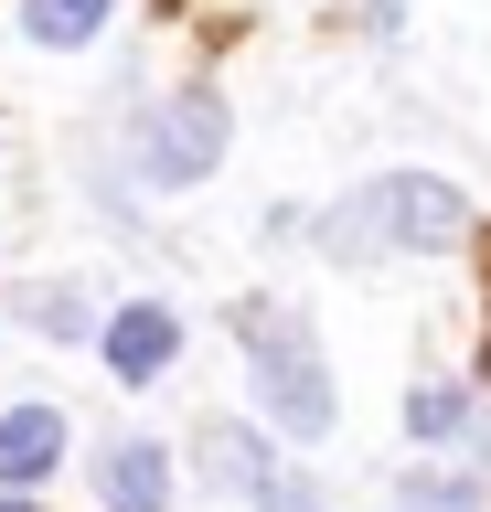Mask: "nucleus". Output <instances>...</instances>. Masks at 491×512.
Returning <instances> with one entry per match:
<instances>
[{"label": "nucleus", "mask_w": 491, "mask_h": 512, "mask_svg": "<svg viewBox=\"0 0 491 512\" xmlns=\"http://www.w3.org/2000/svg\"><path fill=\"white\" fill-rule=\"evenodd\" d=\"M246 502H257V512H331V491H321V480H299V470H267Z\"/></svg>", "instance_id": "9d476101"}, {"label": "nucleus", "mask_w": 491, "mask_h": 512, "mask_svg": "<svg viewBox=\"0 0 491 512\" xmlns=\"http://www.w3.org/2000/svg\"><path fill=\"white\" fill-rule=\"evenodd\" d=\"M406 427H417L427 448H438V438H470V395H459V384H417V395H406Z\"/></svg>", "instance_id": "1a4fd4ad"}, {"label": "nucleus", "mask_w": 491, "mask_h": 512, "mask_svg": "<svg viewBox=\"0 0 491 512\" xmlns=\"http://www.w3.org/2000/svg\"><path fill=\"white\" fill-rule=\"evenodd\" d=\"M0 512H43V502H33V491H0Z\"/></svg>", "instance_id": "4468645a"}, {"label": "nucleus", "mask_w": 491, "mask_h": 512, "mask_svg": "<svg viewBox=\"0 0 491 512\" xmlns=\"http://www.w3.org/2000/svg\"><path fill=\"white\" fill-rule=\"evenodd\" d=\"M97 502H107V512H171V459H161L150 438L97 448Z\"/></svg>", "instance_id": "20e7f679"}, {"label": "nucleus", "mask_w": 491, "mask_h": 512, "mask_svg": "<svg viewBox=\"0 0 491 512\" xmlns=\"http://www.w3.org/2000/svg\"><path fill=\"white\" fill-rule=\"evenodd\" d=\"M54 459H65V416L54 406H11L0 416V491H33Z\"/></svg>", "instance_id": "423d86ee"}, {"label": "nucleus", "mask_w": 491, "mask_h": 512, "mask_svg": "<svg viewBox=\"0 0 491 512\" xmlns=\"http://www.w3.org/2000/svg\"><path fill=\"white\" fill-rule=\"evenodd\" d=\"M171 352H182V320H171V310H150V299H129V310L107 320V374L150 384V374L171 363Z\"/></svg>", "instance_id": "39448f33"}, {"label": "nucleus", "mask_w": 491, "mask_h": 512, "mask_svg": "<svg viewBox=\"0 0 491 512\" xmlns=\"http://www.w3.org/2000/svg\"><path fill=\"white\" fill-rule=\"evenodd\" d=\"M225 160V96L214 86H182V96H161L150 118H139V171L161 192H182V182H203Z\"/></svg>", "instance_id": "7ed1b4c3"}, {"label": "nucleus", "mask_w": 491, "mask_h": 512, "mask_svg": "<svg viewBox=\"0 0 491 512\" xmlns=\"http://www.w3.org/2000/svg\"><path fill=\"white\" fill-rule=\"evenodd\" d=\"M235 342H246V374L267 395V427H289V438H331V363L310 342V320L278 310V299H246L235 310Z\"/></svg>", "instance_id": "f03ea898"}, {"label": "nucleus", "mask_w": 491, "mask_h": 512, "mask_svg": "<svg viewBox=\"0 0 491 512\" xmlns=\"http://www.w3.org/2000/svg\"><path fill=\"white\" fill-rule=\"evenodd\" d=\"M107 11H118V0H22V32L65 54V43H97V32H107Z\"/></svg>", "instance_id": "0eeeda50"}, {"label": "nucleus", "mask_w": 491, "mask_h": 512, "mask_svg": "<svg viewBox=\"0 0 491 512\" xmlns=\"http://www.w3.org/2000/svg\"><path fill=\"white\" fill-rule=\"evenodd\" d=\"M395 11H406V0H363V22H374V32H395Z\"/></svg>", "instance_id": "ddd939ff"}, {"label": "nucleus", "mask_w": 491, "mask_h": 512, "mask_svg": "<svg viewBox=\"0 0 491 512\" xmlns=\"http://www.w3.org/2000/svg\"><path fill=\"white\" fill-rule=\"evenodd\" d=\"M406 512H481L470 480H406Z\"/></svg>", "instance_id": "f8f14e48"}, {"label": "nucleus", "mask_w": 491, "mask_h": 512, "mask_svg": "<svg viewBox=\"0 0 491 512\" xmlns=\"http://www.w3.org/2000/svg\"><path fill=\"white\" fill-rule=\"evenodd\" d=\"M267 470H278V459H267V438H246V427H203V480H235V491H257Z\"/></svg>", "instance_id": "6e6552de"}, {"label": "nucleus", "mask_w": 491, "mask_h": 512, "mask_svg": "<svg viewBox=\"0 0 491 512\" xmlns=\"http://www.w3.org/2000/svg\"><path fill=\"white\" fill-rule=\"evenodd\" d=\"M11 310H22V320H43V331H65V342H86V310H75L65 288H22Z\"/></svg>", "instance_id": "9b49d317"}, {"label": "nucleus", "mask_w": 491, "mask_h": 512, "mask_svg": "<svg viewBox=\"0 0 491 512\" xmlns=\"http://www.w3.org/2000/svg\"><path fill=\"white\" fill-rule=\"evenodd\" d=\"M449 235H470V203L438 171H374L363 192H342L321 214V256H417Z\"/></svg>", "instance_id": "f257e3e1"}]
</instances>
